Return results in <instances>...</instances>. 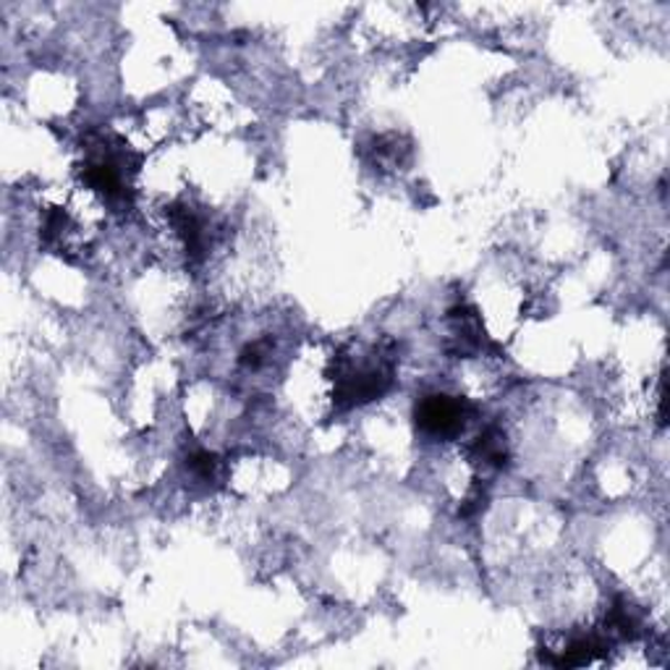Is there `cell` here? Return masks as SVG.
Listing matches in <instances>:
<instances>
[{
	"label": "cell",
	"instance_id": "obj_2",
	"mask_svg": "<svg viewBox=\"0 0 670 670\" xmlns=\"http://www.w3.org/2000/svg\"><path fill=\"white\" fill-rule=\"evenodd\" d=\"M472 451L476 455V461H482V464H485V466L503 469V466H506V461H508L506 435H503L501 427H487V430L474 440Z\"/></svg>",
	"mask_w": 670,
	"mask_h": 670
},
{
	"label": "cell",
	"instance_id": "obj_1",
	"mask_svg": "<svg viewBox=\"0 0 670 670\" xmlns=\"http://www.w3.org/2000/svg\"><path fill=\"white\" fill-rule=\"evenodd\" d=\"M472 404L455 396H427L417 404V425L419 430L430 438L451 440L464 432V427L472 417Z\"/></svg>",
	"mask_w": 670,
	"mask_h": 670
}]
</instances>
